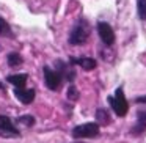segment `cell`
<instances>
[{
  "instance_id": "6da1fadb",
  "label": "cell",
  "mask_w": 146,
  "mask_h": 143,
  "mask_svg": "<svg viewBox=\"0 0 146 143\" xmlns=\"http://www.w3.org/2000/svg\"><path fill=\"white\" fill-rule=\"evenodd\" d=\"M90 24L86 19H79L77 21V24L74 25L72 32H71L69 35V44L72 46H80V44H85V41L88 39L90 36Z\"/></svg>"
},
{
  "instance_id": "7a4b0ae2",
  "label": "cell",
  "mask_w": 146,
  "mask_h": 143,
  "mask_svg": "<svg viewBox=\"0 0 146 143\" xmlns=\"http://www.w3.org/2000/svg\"><path fill=\"white\" fill-rule=\"evenodd\" d=\"M110 105L113 107L115 113H116L118 116H126L127 110H129V104H127L126 98H124L123 88H118L115 98H110Z\"/></svg>"
},
{
  "instance_id": "3957f363",
  "label": "cell",
  "mask_w": 146,
  "mask_h": 143,
  "mask_svg": "<svg viewBox=\"0 0 146 143\" xmlns=\"http://www.w3.org/2000/svg\"><path fill=\"white\" fill-rule=\"evenodd\" d=\"M99 134V124L98 123H86L76 126L72 130L74 138H88V137H96Z\"/></svg>"
},
{
  "instance_id": "277c9868",
  "label": "cell",
  "mask_w": 146,
  "mask_h": 143,
  "mask_svg": "<svg viewBox=\"0 0 146 143\" xmlns=\"http://www.w3.org/2000/svg\"><path fill=\"white\" fill-rule=\"evenodd\" d=\"M98 33H99V36H101L102 43H104L105 46H111L115 43L113 29H111L107 22H99L98 24Z\"/></svg>"
},
{
  "instance_id": "5b68a950",
  "label": "cell",
  "mask_w": 146,
  "mask_h": 143,
  "mask_svg": "<svg viewBox=\"0 0 146 143\" xmlns=\"http://www.w3.org/2000/svg\"><path fill=\"white\" fill-rule=\"evenodd\" d=\"M44 80L47 88L50 90H58V86L61 85V76L57 71L50 69L49 66H44Z\"/></svg>"
},
{
  "instance_id": "8992f818",
  "label": "cell",
  "mask_w": 146,
  "mask_h": 143,
  "mask_svg": "<svg viewBox=\"0 0 146 143\" xmlns=\"http://www.w3.org/2000/svg\"><path fill=\"white\" fill-rule=\"evenodd\" d=\"M14 94H16V98L19 99L22 104H32L33 99H35V90H33V88L24 90V86H21V88H17V86H16Z\"/></svg>"
},
{
  "instance_id": "52a82bcc",
  "label": "cell",
  "mask_w": 146,
  "mask_h": 143,
  "mask_svg": "<svg viewBox=\"0 0 146 143\" xmlns=\"http://www.w3.org/2000/svg\"><path fill=\"white\" fill-rule=\"evenodd\" d=\"M0 134H5V135H17L19 132H17L16 127L13 126L10 118L0 115Z\"/></svg>"
},
{
  "instance_id": "ba28073f",
  "label": "cell",
  "mask_w": 146,
  "mask_h": 143,
  "mask_svg": "<svg viewBox=\"0 0 146 143\" xmlns=\"http://www.w3.org/2000/svg\"><path fill=\"white\" fill-rule=\"evenodd\" d=\"M71 65H79L82 66L85 71H93L96 68V60L88 57H82V58H71Z\"/></svg>"
},
{
  "instance_id": "9c48e42d",
  "label": "cell",
  "mask_w": 146,
  "mask_h": 143,
  "mask_svg": "<svg viewBox=\"0 0 146 143\" xmlns=\"http://www.w3.org/2000/svg\"><path fill=\"white\" fill-rule=\"evenodd\" d=\"M57 68H58V74H60L61 77H64L68 82H72L74 80V77H76V71L71 69L69 65L61 63V61H57Z\"/></svg>"
},
{
  "instance_id": "30bf717a",
  "label": "cell",
  "mask_w": 146,
  "mask_h": 143,
  "mask_svg": "<svg viewBox=\"0 0 146 143\" xmlns=\"http://www.w3.org/2000/svg\"><path fill=\"white\" fill-rule=\"evenodd\" d=\"M8 82L13 83L14 86L21 88V86H25L27 80H29V76L27 74H13V76H8Z\"/></svg>"
},
{
  "instance_id": "8fae6325",
  "label": "cell",
  "mask_w": 146,
  "mask_h": 143,
  "mask_svg": "<svg viewBox=\"0 0 146 143\" xmlns=\"http://www.w3.org/2000/svg\"><path fill=\"white\" fill-rule=\"evenodd\" d=\"M8 65L10 66H21L22 65V57H21L17 52H11L8 55Z\"/></svg>"
},
{
  "instance_id": "7c38bea8",
  "label": "cell",
  "mask_w": 146,
  "mask_h": 143,
  "mask_svg": "<svg viewBox=\"0 0 146 143\" xmlns=\"http://www.w3.org/2000/svg\"><path fill=\"white\" fill-rule=\"evenodd\" d=\"M135 132H143L146 129V112H140L138 113V123H137Z\"/></svg>"
},
{
  "instance_id": "4fadbf2b",
  "label": "cell",
  "mask_w": 146,
  "mask_h": 143,
  "mask_svg": "<svg viewBox=\"0 0 146 143\" xmlns=\"http://www.w3.org/2000/svg\"><path fill=\"white\" fill-rule=\"evenodd\" d=\"M0 36H11V29L3 17H0Z\"/></svg>"
},
{
  "instance_id": "5bb4252c",
  "label": "cell",
  "mask_w": 146,
  "mask_h": 143,
  "mask_svg": "<svg viewBox=\"0 0 146 143\" xmlns=\"http://www.w3.org/2000/svg\"><path fill=\"white\" fill-rule=\"evenodd\" d=\"M138 16L146 19V0H138Z\"/></svg>"
},
{
  "instance_id": "9a60e30c",
  "label": "cell",
  "mask_w": 146,
  "mask_h": 143,
  "mask_svg": "<svg viewBox=\"0 0 146 143\" xmlns=\"http://www.w3.org/2000/svg\"><path fill=\"white\" fill-rule=\"evenodd\" d=\"M68 98H69L71 101H76V99H79V91H77L76 86H71V88L68 90Z\"/></svg>"
},
{
  "instance_id": "2e32d148",
  "label": "cell",
  "mask_w": 146,
  "mask_h": 143,
  "mask_svg": "<svg viewBox=\"0 0 146 143\" xmlns=\"http://www.w3.org/2000/svg\"><path fill=\"white\" fill-rule=\"evenodd\" d=\"M19 121H21V123H24V124H27V126H33V124H35V118L30 116V115L21 116V118H19Z\"/></svg>"
},
{
  "instance_id": "e0dca14e",
  "label": "cell",
  "mask_w": 146,
  "mask_h": 143,
  "mask_svg": "<svg viewBox=\"0 0 146 143\" xmlns=\"http://www.w3.org/2000/svg\"><path fill=\"white\" fill-rule=\"evenodd\" d=\"M96 116H98V120H104V123H108L107 112H105L104 108H99V110H98V113H96Z\"/></svg>"
},
{
  "instance_id": "ac0fdd59",
  "label": "cell",
  "mask_w": 146,
  "mask_h": 143,
  "mask_svg": "<svg viewBox=\"0 0 146 143\" xmlns=\"http://www.w3.org/2000/svg\"><path fill=\"white\" fill-rule=\"evenodd\" d=\"M137 102H146V96H140V98H137Z\"/></svg>"
}]
</instances>
